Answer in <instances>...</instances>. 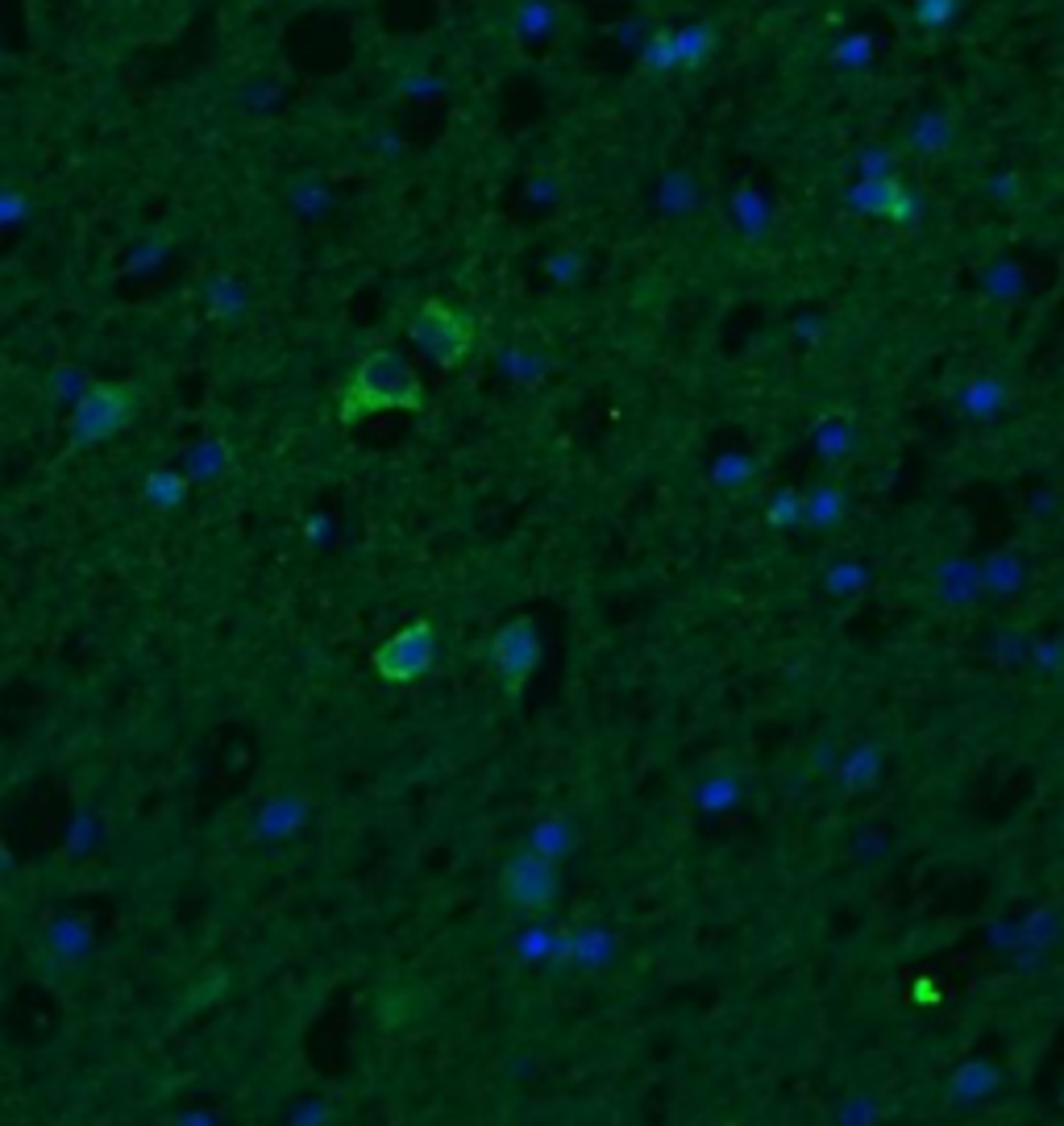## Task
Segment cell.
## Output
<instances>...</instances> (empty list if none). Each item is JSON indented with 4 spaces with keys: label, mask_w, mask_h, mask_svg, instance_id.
Wrapping results in <instances>:
<instances>
[{
    "label": "cell",
    "mask_w": 1064,
    "mask_h": 1126,
    "mask_svg": "<svg viewBox=\"0 0 1064 1126\" xmlns=\"http://www.w3.org/2000/svg\"><path fill=\"white\" fill-rule=\"evenodd\" d=\"M420 404H424V387L408 358H399L396 350H375L345 378L337 416L345 425H358L379 411H416Z\"/></svg>",
    "instance_id": "6da1fadb"
},
{
    "label": "cell",
    "mask_w": 1064,
    "mask_h": 1126,
    "mask_svg": "<svg viewBox=\"0 0 1064 1126\" xmlns=\"http://www.w3.org/2000/svg\"><path fill=\"white\" fill-rule=\"evenodd\" d=\"M433 657H437V632H433V624L416 620V624L399 628L396 636H387V641L375 648L370 665H375V674H379L383 682H396V686H404V682L424 678V674L433 669Z\"/></svg>",
    "instance_id": "7a4b0ae2"
},
{
    "label": "cell",
    "mask_w": 1064,
    "mask_h": 1126,
    "mask_svg": "<svg viewBox=\"0 0 1064 1126\" xmlns=\"http://www.w3.org/2000/svg\"><path fill=\"white\" fill-rule=\"evenodd\" d=\"M499 890H504L507 907H516L524 914H545L558 898V869L541 852H520V857L507 860Z\"/></svg>",
    "instance_id": "3957f363"
},
{
    "label": "cell",
    "mask_w": 1064,
    "mask_h": 1126,
    "mask_svg": "<svg viewBox=\"0 0 1064 1126\" xmlns=\"http://www.w3.org/2000/svg\"><path fill=\"white\" fill-rule=\"evenodd\" d=\"M491 662L499 669V678H504L507 695H520L524 682L537 674V665H541V632L533 620H512L495 632V641H491Z\"/></svg>",
    "instance_id": "277c9868"
},
{
    "label": "cell",
    "mask_w": 1064,
    "mask_h": 1126,
    "mask_svg": "<svg viewBox=\"0 0 1064 1126\" xmlns=\"http://www.w3.org/2000/svg\"><path fill=\"white\" fill-rule=\"evenodd\" d=\"M412 337L420 341L424 354H433L441 366H458L470 350V321L462 312H453V308L429 300V304L412 317Z\"/></svg>",
    "instance_id": "5b68a950"
},
{
    "label": "cell",
    "mask_w": 1064,
    "mask_h": 1126,
    "mask_svg": "<svg viewBox=\"0 0 1064 1126\" xmlns=\"http://www.w3.org/2000/svg\"><path fill=\"white\" fill-rule=\"evenodd\" d=\"M129 404H133V392L129 387H96V392L79 404L75 411V441H100V437H112V432L126 425Z\"/></svg>",
    "instance_id": "8992f818"
}]
</instances>
